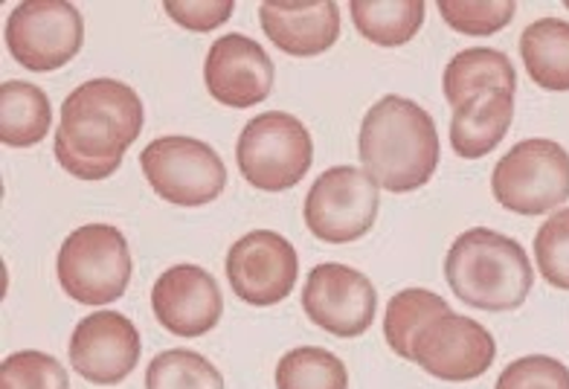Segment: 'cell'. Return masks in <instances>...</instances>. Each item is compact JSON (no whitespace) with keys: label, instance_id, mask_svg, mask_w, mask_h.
<instances>
[{"label":"cell","instance_id":"12","mask_svg":"<svg viewBox=\"0 0 569 389\" xmlns=\"http://www.w3.org/2000/svg\"><path fill=\"white\" fill-rule=\"evenodd\" d=\"M308 320L335 337H360L375 322L378 293L369 277L340 262L311 268L302 288Z\"/></svg>","mask_w":569,"mask_h":389},{"label":"cell","instance_id":"13","mask_svg":"<svg viewBox=\"0 0 569 389\" xmlns=\"http://www.w3.org/2000/svg\"><path fill=\"white\" fill-rule=\"evenodd\" d=\"M140 331L120 311H97L84 317L70 335V367L99 387L122 383L140 360Z\"/></svg>","mask_w":569,"mask_h":389},{"label":"cell","instance_id":"9","mask_svg":"<svg viewBox=\"0 0 569 389\" xmlns=\"http://www.w3.org/2000/svg\"><path fill=\"white\" fill-rule=\"evenodd\" d=\"M381 207L378 183L358 166H335L306 194V225L320 241L349 245L372 230Z\"/></svg>","mask_w":569,"mask_h":389},{"label":"cell","instance_id":"5","mask_svg":"<svg viewBox=\"0 0 569 389\" xmlns=\"http://www.w3.org/2000/svg\"><path fill=\"white\" fill-rule=\"evenodd\" d=\"M241 178L264 192L297 187L311 169L315 140L297 117L284 111L259 113L244 126L236 142Z\"/></svg>","mask_w":569,"mask_h":389},{"label":"cell","instance_id":"1","mask_svg":"<svg viewBox=\"0 0 569 389\" xmlns=\"http://www.w3.org/2000/svg\"><path fill=\"white\" fill-rule=\"evenodd\" d=\"M142 99L120 79H90L64 99L56 160L79 180H106L122 166L142 131Z\"/></svg>","mask_w":569,"mask_h":389},{"label":"cell","instance_id":"15","mask_svg":"<svg viewBox=\"0 0 569 389\" xmlns=\"http://www.w3.org/2000/svg\"><path fill=\"white\" fill-rule=\"evenodd\" d=\"M151 308L166 331L178 337H201L224 315V297L210 270L198 265H174L151 288Z\"/></svg>","mask_w":569,"mask_h":389},{"label":"cell","instance_id":"27","mask_svg":"<svg viewBox=\"0 0 569 389\" xmlns=\"http://www.w3.org/2000/svg\"><path fill=\"white\" fill-rule=\"evenodd\" d=\"M535 259L552 288L569 291V207L547 218L535 236Z\"/></svg>","mask_w":569,"mask_h":389},{"label":"cell","instance_id":"21","mask_svg":"<svg viewBox=\"0 0 569 389\" xmlns=\"http://www.w3.org/2000/svg\"><path fill=\"white\" fill-rule=\"evenodd\" d=\"M349 12L367 41L378 47H401L421 30L427 7L421 0H352Z\"/></svg>","mask_w":569,"mask_h":389},{"label":"cell","instance_id":"23","mask_svg":"<svg viewBox=\"0 0 569 389\" xmlns=\"http://www.w3.org/2000/svg\"><path fill=\"white\" fill-rule=\"evenodd\" d=\"M349 372L338 355L300 346L284 352L277 363V389H346Z\"/></svg>","mask_w":569,"mask_h":389},{"label":"cell","instance_id":"7","mask_svg":"<svg viewBox=\"0 0 569 389\" xmlns=\"http://www.w3.org/2000/svg\"><path fill=\"white\" fill-rule=\"evenodd\" d=\"M151 189L174 207H207L224 192L227 169L218 151L196 137H158L140 154Z\"/></svg>","mask_w":569,"mask_h":389},{"label":"cell","instance_id":"10","mask_svg":"<svg viewBox=\"0 0 569 389\" xmlns=\"http://www.w3.org/2000/svg\"><path fill=\"white\" fill-rule=\"evenodd\" d=\"M497 358L495 335L477 320L453 311L430 317L410 343V360L439 381H473Z\"/></svg>","mask_w":569,"mask_h":389},{"label":"cell","instance_id":"11","mask_svg":"<svg viewBox=\"0 0 569 389\" xmlns=\"http://www.w3.org/2000/svg\"><path fill=\"white\" fill-rule=\"evenodd\" d=\"M300 273V259L291 241L273 230L241 236L227 253V279L248 306H279L288 300Z\"/></svg>","mask_w":569,"mask_h":389},{"label":"cell","instance_id":"22","mask_svg":"<svg viewBox=\"0 0 569 389\" xmlns=\"http://www.w3.org/2000/svg\"><path fill=\"white\" fill-rule=\"evenodd\" d=\"M448 302L433 291L425 288H407L398 291L390 302H387V315H383V337L390 343L392 352L398 358L410 360V343L412 335L425 326L430 317L448 311Z\"/></svg>","mask_w":569,"mask_h":389},{"label":"cell","instance_id":"28","mask_svg":"<svg viewBox=\"0 0 569 389\" xmlns=\"http://www.w3.org/2000/svg\"><path fill=\"white\" fill-rule=\"evenodd\" d=\"M495 389H569V369L549 355H526L502 369Z\"/></svg>","mask_w":569,"mask_h":389},{"label":"cell","instance_id":"16","mask_svg":"<svg viewBox=\"0 0 569 389\" xmlns=\"http://www.w3.org/2000/svg\"><path fill=\"white\" fill-rule=\"evenodd\" d=\"M259 21L270 44L282 53L308 59L338 44L340 9L331 0L317 3H262Z\"/></svg>","mask_w":569,"mask_h":389},{"label":"cell","instance_id":"24","mask_svg":"<svg viewBox=\"0 0 569 389\" xmlns=\"http://www.w3.org/2000/svg\"><path fill=\"white\" fill-rule=\"evenodd\" d=\"M146 389H224V378L210 360L189 349H169L151 358Z\"/></svg>","mask_w":569,"mask_h":389},{"label":"cell","instance_id":"3","mask_svg":"<svg viewBox=\"0 0 569 389\" xmlns=\"http://www.w3.org/2000/svg\"><path fill=\"white\" fill-rule=\"evenodd\" d=\"M445 279L465 306L480 311H515L532 291L535 270L520 241L473 227L450 245Z\"/></svg>","mask_w":569,"mask_h":389},{"label":"cell","instance_id":"20","mask_svg":"<svg viewBox=\"0 0 569 389\" xmlns=\"http://www.w3.org/2000/svg\"><path fill=\"white\" fill-rule=\"evenodd\" d=\"M53 126L50 99L38 84L12 82L0 84V140L12 149H27L47 137Z\"/></svg>","mask_w":569,"mask_h":389},{"label":"cell","instance_id":"29","mask_svg":"<svg viewBox=\"0 0 569 389\" xmlns=\"http://www.w3.org/2000/svg\"><path fill=\"white\" fill-rule=\"evenodd\" d=\"M166 16L192 32H210L230 21L236 3L232 0H189V3H163Z\"/></svg>","mask_w":569,"mask_h":389},{"label":"cell","instance_id":"14","mask_svg":"<svg viewBox=\"0 0 569 389\" xmlns=\"http://www.w3.org/2000/svg\"><path fill=\"white\" fill-rule=\"evenodd\" d=\"M273 61L253 38L230 32L212 41L203 61V82L216 102L227 108H253L273 93Z\"/></svg>","mask_w":569,"mask_h":389},{"label":"cell","instance_id":"18","mask_svg":"<svg viewBox=\"0 0 569 389\" xmlns=\"http://www.w3.org/2000/svg\"><path fill=\"white\" fill-rule=\"evenodd\" d=\"M442 90L453 111L462 108L468 99L486 90H502V93H515L517 73L515 64L506 53L491 50V47H471L462 50L448 61L442 76Z\"/></svg>","mask_w":569,"mask_h":389},{"label":"cell","instance_id":"30","mask_svg":"<svg viewBox=\"0 0 569 389\" xmlns=\"http://www.w3.org/2000/svg\"><path fill=\"white\" fill-rule=\"evenodd\" d=\"M567 9H569V0H567Z\"/></svg>","mask_w":569,"mask_h":389},{"label":"cell","instance_id":"6","mask_svg":"<svg viewBox=\"0 0 569 389\" xmlns=\"http://www.w3.org/2000/svg\"><path fill=\"white\" fill-rule=\"evenodd\" d=\"M491 192L502 210L543 216L569 201V151L547 137L517 142L495 166Z\"/></svg>","mask_w":569,"mask_h":389},{"label":"cell","instance_id":"2","mask_svg":"<svg viewBox=\"0 0 569 389\" xmlns=\"http://www.w3.org/2000/svg\"><path fill=\"white\" fill-rule=\"evenodd\" d=\"M358 154L363 172L387 192H416L439 166L433 117L412 99H378L360 122Z\"/></svg>","mask_w":569,"mask_h":389},{"label":"cell","instance_id":"25","mask_svg":"<svg viewBox=\"0 0 569 389\" xmlns=\"http://www.w3.org/2000/svg\"><path fill=\"white\" fill-rule=\"evenodd\" d=\"M439 12L450 30L462 32V36L486 38L495 32L506 30L515 18L517 7L511 0H439Z\"/></svg>","mask_w":569,"mask_h":389},{"label":"cell","instance_id":"8","mask_svg":"<svg viewBox=\"0 0 569 389\" xmlns=\"http://www.w3.org/2000/svg\"><path fill=\"white\" fill-rule=\"evenodd\" d=\"M82 44V12L70 0H23L7 18V50L32 73L64 68Z\"/></svg>","mask_w":569,"mask_h":389},{"label":"cell","instance_id":"17","mask_svg":"<svg viewBox=\"0 0 569 389\" xmlns=\"http://www.w3.org/2000/svg\"><path fill=\"white\" fill-rule=\"evenodd\" d=\"M515 120V93L486 90L453 111L450 146L462 160H480L500 146Z\"/></svg>","mask_w":569,"mask_h":389},{"label":"cell","instance_id":"4","mask_svg":"<svg viewBox=\"0 0 569 389\" xmlns=\"http://www.w3.org/2000/svg\"><path fill=\"white\" fill-rule=\"evenodd\" d=\"M61 291L82 306L120 300L131 282V250L117 227L84 225L64 239L56 259Z\"/></svg>","mask_w":569,"mask_h":389},{"label":"cell","instance_id":"19","mask_svg":"<svg viewBox=\"0 0 569 389\" xmlns=\"http://www.w3.org/2000/svg\"><path fill=\"white\" fill-rule=\"evenodd\" d=\"M523 68L538 88L563 93L569 90V21L540 18L520 36Z\"/></svg>","mask_w":569,"mask_h":389},{"label":"cell","instance_id":"26","mask_svg":"<svg viewBox=\"0 0 569 389\" xmlns=\"http://www.w3.org/2000/svg\"><path fill=\"white\" fill-rule=\"evenodd\" d=\"M0 389H70V378L59 358L27 349L0 363Z\"/></svg>","mask_w":569,"mask_h":389}]
</instances>
